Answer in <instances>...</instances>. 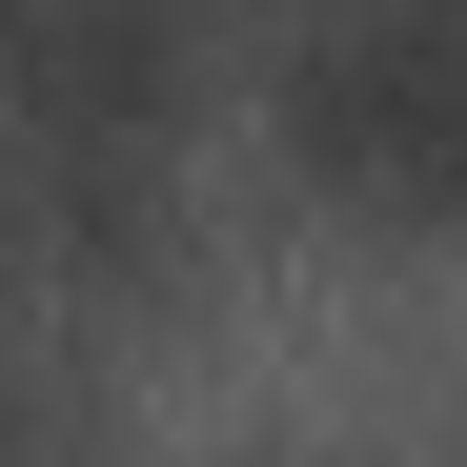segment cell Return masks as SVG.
<instances>
[{
    "instance_id": "cell-1",
    "label": "cell",
    "mask_w": 467,
    "mask_h": 467,
    "mask_svg": "<svg viewBox=\"0 0 467 467\" xmlns=\"http://www.w3.org/2000/svg\"><path fill=\"white\" fill-rule=\"evenodd\" d=\"M203 102V0H0V142L41 163L61 244H142Z\"/></svg>"
}]
</instances>
